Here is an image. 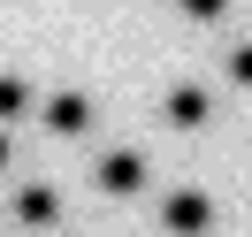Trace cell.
I'll return each instance as SVG.
<instances>
[{
    "instance_id": "obj_7",
    "label": "cell",
    "mask_w": 252,
    "mask_h": 237,
    "mask_svg": "<svg viewBox=\"0 0 252 237\" xmlns=\"http://www.w3.org/2000/svg\"><path fill=\"white\" fill-rule=\"evenodd\" d=\"M229 84H245V92H252V46H237V54H229Z\"/></svg>"
},
{
    "instance_id": "obj_2",
    "label": "cell",
    "mask_w": 252,
    "mask_h": 237,
    "mask_svg": "<svg viewBox=\"0 0 252 237\" xmlns=\"http://www.w3.org/2000/svg\"><path fill=\"white\" fill-rule=\"evenodd\" d=\"M16 214L31 222V230H54V222H62V199H54L46 184H31V191H16Z\"/></svg>"
},
{
    "instance_id": "obj_9",
    "label": "cell",
    "mask_w": 252,
    "mask_h": 237,
    "mask_svg": "<svg viewBox=\"0 0 252 237\" xmlns=\"http://www.w3.org/2000/svg\"><path fill=\"white\" fill-rule=\"evenodd\" d=\"M0 169H8V130H0Z\"/></svg>"
},
{
    "instance_id": "obj_5",
    "label": "cell",
    "mask_w": 252,
    "mask_h": 237,
    "mask_svg": "<svg viewBox=\"0 0 252 237\" xmlns=\"http://www.w3.org/2000/svg\"><path fill=\"white\" fill-rule=\"evenodd\" d=\"M168 123L176 130H199L206 123V92H199V84H176V92H168Z\"/></svg>"
},
{
    "instance_id": "obj_3",
    "label": "cell",
    "mask_w": 252,
    "mask_h": 237,
    "mask_svg": "<svg viewBox=\"0 0 252 237\" xmlns=\"http://www.w3.org/2000/svg\"><path fill=\"white\" fill-rule=\"evenodd\" d=\"M145 184V161L138 153H107L99 161V191H138Z\"/></svg>"
},
{
    "instance_id": "obj_4",
    "label": "cell",
    "mask_w": 252,
    "mask_h": 237,
    "mask_svg": "<svg viewBox=\"0 0 252 237\" xmlns=\"http://www.w3.org/2000/svg\"><path fill=\"white\" fill-rule=\"evenodd\" d=\"M84 123H92V100H84V92L46 100V130H62V138H69V130H84Z\"/></svg>"
},
{
    "instance_id": "obj_1",
    "label": "cell",
    "mask_w": 252,
    "mask_h": 237,
    "mask_svg": "<svg viewBox=\"0 0 252 237\" xmlns=\"http://www.w3.org/2000/svg\"><path fill=\"white\" fill-rule=\"evenodd\" d=\"M160 230L168 237H206L214 230V199H206V191H176V199L160 206Z\"/></svg>"
},
{
    "instance_id": "obj_6",
    "label": "cell",
    "mask_w": 252,
    "mask_h": 237,
    "mask_svg": "<svg viewBox=\"0 0 252 237\" xmlns=\"http://www.w3.org/2000/svg\"><path fill=\"white\" fill-rule=\"evenodd\" d=\"M8 115H23V84L16 77H0V123H8Z\"/></svg>"
},
{
    "instance_id": "obj_8",
    "label": "cell",
    "mask_w": 252,
    "mask_h": 237,
    "mask_svg": "<svg viewBox=\"0 0 252 237\" xmlns=\"http://www.w3.org/2000/svg\"><path fill=\"white\" fill-rule=\"evenodd\" d=\"M221 8H229V0H184V16H199V23H214Z\"/></svg>"
}]
</instances>
